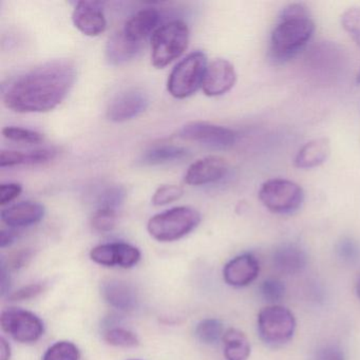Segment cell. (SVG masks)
<instances>
[{
	"label": "cell",
	"mask_w": 360,
	"mask_h": 360,
	"mask_svg": "<svg viewBox=\"0 0 360 360\" xmlns=\"http://www.w3.org/2000/svg\"><path fill=\"white\" fill-rule=\"evenodd\" d=\"M77 79V69L69 60L39 65L12 79L4 88L7 108L18 113L53 110L68 96Z\"/></svg>",
	"instance_id": "obj_1"
},
{
	"label": "cell",
	"mask_w": 360,
	"mask_h": 360,
	"mask_svg": "<svg viewBox=\"0 0 360 360\" xmlns=\"http://www.w3.org/2000/svg\"><path fill=\"white\" fill-rule=\"evenodd\" d=\"M315 22L302 4H292L282 10L269 41V56L276 64H282L299 53L311 41Z\"/></svg>",
	"instance_id": "obj_2"
},
{
	"label": "cell",
	"mask_w": 360,
	"mask_h": 360,
	"mask_svg": "<svg viewBox=\"0 0 360 360\" xmlns=\"http://www.w3.org/2000/svg\"><path fill=\"white\" fill-rule=\"evenodd\" d=\"M201 214L195 208L180 206L155 214L147 224L149 235L160 242L182 239L197 229Z\"/></svg>",
	"instance_id": "obj_3"
},
{
	"label": "cell",
	"mask_w": 360,
	"mask_h": 360,
	"mask_svg": "<svg viewBox=\"0 0 360 360\" xmlns=\"http://www.w3.org/2000/svg\"><path fill=\"white\" fill-rule=\"evenodd\" d=\"M189 30L182 20H172L159 27L151 39V62L158 69L168 66L188 47Z\"/></svg>",
	"instance_id": "obj_4"
},
{
	"label": "cell",
	"mask_w": 360,
	"mask_h": 360,
	"mask_svg": "<svg viewBox=\"0 0 360 360\" xmlns=\"http://www.w3.org/2000/svg\"><path fill=\"white\" fill-rule=\"evenodd\" d=\"M207 67V58L203 52L189 54L170 73L168 92L179 100L193 96L203 86Z\"/></svg>",
	"instance_id": "obj_5"
},
{
	"label": "cell",
	"mask_w": 360,
	"mask_h": 360,
	"mask_svg": "<svg viewBox=\"0 0 360 360\" xmlns=\"http://www.w3.org/2000/svg\"><path fill=\"white\" fill-rule=\"evenodd\" d=\"M259 199L271 212L290 214L302 205L304 191L302 187L286 179H271L263 183Z\"/></svg>",
	"instance_id": "obj_6"
},
{
	"label": "cell",
	"mask_w": 360,
	"mask_h": 360,
	"mask_svg": "<svg viewBox=\"0 0 360 360\" xmlns=\"http://www.w3.org/2000/svg\"><path fill=\"white\" fill-rule=\"evenodd\" d=\"M294 314L281 305L273 304L261 309L258 315V333L263 342L271 347L284 345L294 336Z\"/></svg>",
	"instance_id": "obj_7"
},
{
	"label": "cell",
	"mask_w": 360,
	"mask_h": 360,
	"mask_svg": "<svg viewBox=\"0 0 360 360\" xmlns=\"http://www.w3.org/2000/svg\"><path fill=\"white\" fill-rule=\"evenodd\" d=\"M0 324L7 334L20 343L37 342L45 330L41 318L32 311L16 307L1 311Z\"/></svg>",
	"instance_id": "obj_8"
},
{
	"label": "cell",
	"mask_w": 360,
	"mask_h": 360,
	"mask_svg": "<svg viewBox=\"0 0 360 360\" xmlns=\"http://www.w3.org/2000/svg\"><path fill=\"white\" fill-rule=\"evenodd\" d=\"M176 134L182 140L199 143L214 149L231 148L237 141V134L233 130L207 122L185 124Z\"/></svg>",
	"instance_id": "obj_9"
},
{
	"label": "cell",
	"mask_w": 360,
	"mask_h": 360,
	"mask_svg": "<svg viewBox=\"0 0 360 360\" xmlns=\"http://www.w3.org/2000/svg\"><path fill=\"white\" fill-rule=\"evenodd\" d=\"M92 261L104 266L130 269L141 260V252L136 246L124 242L101 244L90 252Z\"/></svg>",
	"instance_id": "obj_10"
},
{
	"label": "cell",
	"mask_w": 360,
	"mask_h": 360,
	"mask_svg": "<svg viewBox=\"0 0 360 360\" xmlns=\"http://www.w3.org/2000/svg\"><path fill=\"white\" fill-rule=\"evenodd\" d=\"M149 98L144 91L128 89L117 94L107 109V117L115 123L130 121L148 108Z\"/></svg>",
	"instance_id": "obj_11"
},
{
	"label": "cell",
	"mask_w": 360,
	"mask_h": 360,
	"mask_svg": "<svg viewBox=\"0 0 360 360\" xmlns=\"http://www.w3.org/2000/svg\"><path fill=\"white\" fill-rule=\"evenodd\" d=\"M236 82L237 73L233 64L218 58L207 67L202 89L207 96H220L231 91Z\"/></svg>",
	"instance_id": "obj_12"
},
{
	"label": "cell",
	"mask_w": 360,
	"mask_h": 360,
	"mask_svg": "<svg viewBox=\"0 0 360 360\" xmlns=\"http://www.w3.org/2000/svg\"><path fill=\"white\" fill-rule=\"evenodd\" d=\"M72 20L87 37H98L106 30V18L100 1H79L73 10Z\"/></svg>",
	"instance_id": "obj_13"
},
{
	"label": "cell",
	"mask_w": 360,
	"mask_h": 360,
	"mask_svg": "<svg viewBox=\"0 0 360 360\" xmlns=\"http://www.w3.org/2000/svg\"><path fill=\"white\" fill-rule=\"evenodd\" d=\"M229 164L226 160L217 155L198 160L191 164L185 174V182L193 186L218 182L226 176Z\"/></svg>",
	"instance_id": "obj_14"
},
{
	"label": "cell",
	"mask_w": 360,
	"mask_h": 360,
	"mask_svg": "<svg viewBox=\"0 0 360 360\" xmlns=\"http://www.w3.org/2000/svg\"><path fill=\"white\" fill-rule=\"evenodd\" d=\"M260 265L252 254H242L231 259L223 269V277L229 285L244 288L258 277Z\"/></svg>",
	"instance_id": "obj_15"
},
{
	"label": "cell",
	"mask_w": 360,
	"mask_h": 360,
	"mask_svg": "<svg viewBox=\"0 0 360 360\" xmlns=\"http://www.w3.org/2000/svg\"><path fill=\"white\" fill-rule=\"evenodd\" d=\"M44 205L37 202H20L1 212V220L10 227H27L41 222L45 217Z\"/></svg>",
	"instance_id": "obj_16"
},
{
	"label": "cell",
	"mask_w": 360,
	"mask_h": 360,
	"mask_svg": "<svg viewBox=\"0 0 360 360\" xmlns=\"http://www.w3.org/2000/svg\"><path fill=\"white\" fill-rule=\"evenodd\" d=\"M160 22V13L153 8L141 10L126 22L123 32L130 41L142 44L145 39L157 30Z\"/></svg>",
	"instance_id": "obj_17"
},
{
	"label": "cell",
	"mask_w": 360,
	"mask_h": 360,
	"mask_svg": "<svg viewBox=\"0 0 360 360\" xmlns=\"http://www.w3.org/2000/svg\"><path fill=\"white\" fill-rule=\"evenodd\" d=\"M105 301L120 311H134L138 305V296L132 286L119 280H109L102 285Z\"/></svg>",
	"instance_id": "obj_18"
},
{
	"label": "cell",
	"mask_w": 360,
	"mask_h": 360,
	"mask_svg": "<svg viewBox=\"0 0 360 360\" xmlns=\"http://www.w3.org/2000/svg\"><path fill=\"white\" fill-rule=\"evenodd\" d=\"M273 264L279 273L297 275L307 267V256L295 244H283L274 252Z\"/></svg>",
	"instance_id": "obj_19"
},
{
	"label": "cell",
	"mask_w": 360,
	"mask_h": 360,
	"mask_svg": "<svg viewBox=\"0 0 360 360\" xmlns=\"http://www.w3.org/2000/svg\"><path fill=\"white\" fill-rule=\"evenodd\" d=\"M330 155V143L326 138L315 139L301 147L295 158V166L311 169L326 163Z\"/></svg>",
	"instance_id": "obj_20"
},
{
	"label": "cell",
	"mask_w": 360,
	"mask_h": 360,
	"mask_svg": "<svg viewBox=\"0 0 360 360\" xmlns=\"http://www.w3.org/2000/svg\"><path fill=\"white\" fill-rule=\"evenodd\" d=\"M142 44L130 41L123 31L115 33L106 46V58L112 66H121L140 53Z\"/></svg>",
	"instance_id": "obj_21"
},
{
	"label": "cell",
	"mask_w": 360,
	"mask_h": 360,
	"mask_svg": "<svg viewBox=\"0 0 360 360\" xmlns=\"http://www.w3.org/2000/svg\"><path fill=\"white\" fill-rule=\"evenodd\" d=\"M186 148L176 145H160L151 147L145 151L141 158L144 165H163V164L176 163L188 157Z\"/></svg>",
	"instance_id": "obj_22"
},
{
	"label": "cell",
	"mask_w": 360,
	"mask_h": 360,
	"mask_svg": "<svg viewBox=\"0 0 360 360\" xmlns=\"http://www.w3.org/2000/svg\"><path fill=\"white\" fill-rule=\"evenodd\" d=\"M222 341L226 360H248L250 357V340L241 330L229 328L224 333Z\"/></svg>",
	"instance_id": "obj_23"
},
{
	"label": "cell",
	"mask_w": 360,
	"mask_h": 360,
	"mask_svg": "<svg viewBox=\"0 0 360 360\" xmlns=\"http://www.w3.org/2000/svg\"><path fill=\"white\" fill-rule=\"evenodd\" d=\"M224 326L214 318L202 320L195 328V337L204 345H214L224 336Z\"/></svg>",
	"instance_id": "obj_24"
},
{
	"label": "cell",
	"mask_w": 360,
	"mask_h": 360,
	"mask_svg": "<svg viewBox=\"0 0 360 360\" xmlns=\"http://www.w3.org/2000/svg\"><path fill=\"white\" fill-rule=\"evenodd\" d=\"M81 354L75 343L70 341H58L49 347L43 360H79Z\"/></svg>",
	"instance_id": "obj_25"
},
{
	"label": "cell",
	"mask_w": 360,
	"mask_h": 360,
	"mask_svg": "<svg viewBox=\"0 0 360 360\" xmlns=\"http://www.w3.org/2000/svg\"><path fill=\"white\" fill-rule=\"evenodd\" d=\"M341 25L360 48V8L347 9L341 16ZM356 84L360 85V70L356 77Z\"/></svg>",
	"instance_id": "obj_26"
},
{
	"label": "cell",
	"mask_w": 360,
	"mask_h": 360,
	"mask_svg": "<svg viewBox=\"0 0 360 360\" xmlns=\"http://www.w3.org/2000/svg\"><path fill=\"white\" fill-rule=\"evenodd\" d=\"M105 341L113 347H134L140 345L139 337L131 330L123 328H113L104 335Z\"/></svg>",
	"instance_id": "obj_27"
},
{
	"label": "cell",
	"mask_w": 360,
	"mask_h": 360,
	"mask_svg": "<svg viewBox=\"0 0 360 360\" xmlns=\"http://www.w3.org/2000/svg\"><path fill=\"white\" fill-rule=\"evenodd\" d=\"M125 198V189L119 185H112L103 189L102 193H98L96 203L98 208H110V210H117V208L123 203Z\"/></svg>",
	"instance_id": "obj_28"
},
{
	"label": "cell",
	"mask_w": 360,
	"mask_h": 360,
	"mask_svg": "<svg viewBox=\"0 0 360 360\" xmlns=\"http://www.w3.org/2000/svg\"><path fill=\"white\" fill-rule=\"evenodd\" d=\"M3 134L8 140L28 143V144H39L45 140V136L41 132L27 129V128L14 127V126L4 128Z\"/></svg>",
	"instance_id": "obj_29"
},
{
	"label": "cell",
	"mask_w": 360,
	"mask_h": 360,
	"mask_svg": "<svg viewBox=\"0 0 360 360\" xmlns=\"http://www.w3.org/2000/svg\"><path fill=\"white\" fill-rule=\"evenodd\" d=\"M117 210L110 208H98L91 219L94 229L98 233H108L117 226Z\"/></svg>",
	"instance_id": "obj_30"
},
{
	"label": "cell",
	"mask_w": 360,
	"mask_h": 360,
	"mask_svg": "<svg viewBox=\"0 0 360 360\" xmlns=\"http://www.w3.org/2000/svg\"><path fill=\"white\" fill-rule=\"evenodd\" d=\"M184 191L178 185H164L159 187L153 195V204L155 206L167 205L178 201L182 197Z\"/></svg>",
	"instance_id": "obj_31"
},
{
	"label": "cell",
	"mask_w": 360,
	"mask_h": 360,
	"mask_svg": "<svg viewBox=\"0 0 360 360\" xmlns=\"http://www.w3.org/2000/svg\"><path fill=\"white\" fill-rule=\"evenodd\" d=\"M260 292L267 302H279L285 294V286L280 280L269 278L261 284Z\"/></svg>",
	"instance_id": "obj_32"
},
{
	"label": "cell",
	"mask_w": 360,
	"mask_h": 360,
	"mask_svg": "<svg viewBox=\"0 0 360 360\" xmlns=\"http://www.w3.org/2000/svg\"><path fill=\"white\" fill-rule=\"evenodd\" d=\"M58 155V151L53 148L35 149L24 153L22 165H41L52 161Z\"/></svg>",
	"instance_id": "obj_33"
},
{
	"label": "cell",
	"mask_w": 360,
	"mask_h": 360,
	"mask_svg": "<svg viewBox=\"0 0 360 360\" xmlns=\"http://www.w3.org/2000/svg\"><path fill=\"white\" fill-rule=\"evenodd\" d=\"M44 290H45L44 284H29V285L24 286V288L14 292L10 296V299L13 301L29 300V299L35 298V297L39 296V294L44 292Z\"/></svg>",
	"instance_id": "obj_34"
},
{
	"label": "cell",
	"mask_w": 360,
	"mask_h": 360,
	"mask_svg": "<svg viewBox=\"0 0 360 360\" xmlns=\"http://www.w3.org/2000/svg\"><path fill=\"white\" fill-rule=\"evenodd\" d=\"M22 186L18 183H7L0 186V204L6 205L20 197Z\"/></svg>",
	"instance_id": "obj_35"
},
{
	"label": "cell",
	"mask_w": 360,
	"mask_h": 360,
	"mask_svg": "<svg viewBox=\"0 0 360 360\" xmlns=\"http://www.w3.org/2000/svg\"><path fill=\"white\" fill-rule=\"evenodd\" d=\"M313 360H345V357L340 347L336 345H324L316 352Z\"/></svg>",
	"instance_id": "obj_36"
},
{
	"label": "cell",
	"mask_w": 360,
	"mask_h": 360,
	"mask_svg": "<svg viewBox=\"0 0 360 360\" xmlns=\"http://www.w3.org/2000/svg\"><path fill=\"white\" fill-rule=\"evenodd\" d=\"M24 153L18 150H3L0 155V166L1 167H13L22 165Z\"/></svg>",
	"instance_id": "obj_37"
},
{
	"label": "cell",
	"mask_w": 360,
	"mask_h": 360,
	"mask_svg": "<svg viewBox=\"0 0 360 360\" xmlns=\"http://www.w3.org/2000/svg\"><path fill=\"white\" fill-rule=\"evenodd\" d=\"M339 256L345 261H353L357 259L358 248L353 242L349 240H345L341 242L338 248Z\"/></svg>",
	"instance_id": "obj_38"
},
{
	"label": "cell",
	"mask_w": 360,
	"mask_h": 360,
	"mask_svg": "<svg viewBox=\"0 0 360 360\" xmlns=\"http://www.w3.org/2000/svg\"><path fill=\"white\" fill-rule=\"evenodd\" d=\"M16 235L13 231H1V235H0V246L1 248H6V246L11 245L15 241Z\"/></svg>",
	"instance_id": "obj_39"
},
{
	"label": "cell",
	"mask_w": 360,
	"mask_h": 360,
	"mask_svg": "<svg viewBox=\"0 0 360 360\" xmlns=\"http://www.w3.org/2000/svg\"><path fill=\"white\" fill-rule=\"evenodd\" d=\"M11 357V347L4 337L0 339V360H10Z\"/></svg>",
	"instance_id": "obj_40"
},
{
	"label": "cell",
	"mask_w": 360,
	"mask_h": 360,
	"mask_svg": "<svg viewBox=\"0 0 360 360\" xmlns=\"http://www.w3.org/2000/svg\"><path fill=\"white\" fill-rule=\"evenodd\" d=\"M28 259H30V254H29L28 252H20V254H18V256L13 259V266H22V265H24L25 262H27Z\"/></svg>",
	"instance_id": "obj_41"
},
{
	"label": "cell",
	"mask_w": 360,
	"mask_h": 360,
	"mask_svg": "<svg viewBox=\"0 0 360 360\" xmlns=\"http://www.w3.org/2000/svg\"><path fill=\"white\" fill-rule=\"evenodd\" d=\"M356 294H357L358 298L360 299V278L358 279L357 284H356Z\"/></svg>",
	"instance_id": "obj_42"
},
{
	"label": "cell",
	"mask_w": 360,
	"mask_h": 360,
	"mask_svg": "<svg viewBox=\"0 0 360 360\" xmlns=\"http://www.w3.org/2000/svg\"><path fill=\"white\" fill-rule=\"evenodd\" d=\"M132 360H136V359H132Z\"/></svg>",
	"instance_id": "obj_43"
}]
</instances>
